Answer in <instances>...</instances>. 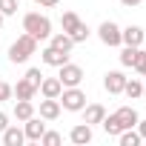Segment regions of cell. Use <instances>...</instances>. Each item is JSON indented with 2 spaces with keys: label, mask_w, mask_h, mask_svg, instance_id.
Returning a JSON list of instances; mask_svg holds the SVG:
<instances>
[{
  "label": "cell",
  "mask_w": 146,
  "mask_h": 146,
  "mask_svg": "<svg viewBox=\"0 0 146 146\" xmlns=\"http://www.w3.org/2000/svg\"><path fill=\"white\" fill-rule=\"evenodd\" d=\"M23 32L32 35L37 43L49 40L52 37V20L46 15H40V12H29V15H23Z\"/></svg>",
  "instance_id": "1"
},
{
  "label": "cell",
  "mask_w": 146,
  "mask_h": 146,
  "mask_svg": "<svg viewBox=\"0 0 146 146\" xmlns=\"http://www.w3.org/2000/svg\"><path fill=\"white\" fill-rule=\"evenodd\" d=\"M35 52H37V40H35L32 35H26V32H23V35L9 46V60H12V63H26Z\"/></svg>",
  "instance_id": "2"
},
{
  "label": "cell",
  "mask_w": 146,
  "mask_h": 146,
  "mask_svg": "<svg viewBox=\"0 0 146 146\" xmlns=\"http://www.w3.org/2000/svg\"><path fill=\"white\" fill-rule=\"evenodd\" d=\"M57 100H60V109H66V112H80L86 106V92L80 86H66Z\"/></svg>",
  "instance_id": "3"
},
{
  "label": "cell",
  "mask_w": 146,
  "mask_h": 146,
  "mask_svg": "<svg viewBox=\"0 0 146 146\" xmlns=\"http://www.w3.org/2000/svg\"><path fill=\"white\" fill-rule=\"evenodd\" d=\"M57 78H60L63 89H66V86H80V83H83V69H80L78 63H63Z\"/></svg>",
  "instance_id": "4"
},
{
  "label": "cell",
  "mask_w": 146,
  "mask_h": 146,
  "mask_svg": "<svg viewBox=\"0 0 146 146\" xmlns=\"http://www.w3.org/2000/svg\"><path fill=\"white\" fill-rule=\"evenodd\" d=\"M98 37L103 46H120V26L112 23V20H103L98 26Z\"/></svg>",
  "instance_id": "5"
},
{
  "label": "cell",
  "mask_w": 146,
  "mask_h": 146,
  "mask_svg": "<svg viewBox=\"0 0 146 146\" xmlns=\"http://www.w3.org/2000/svg\"><path fill=\"white\" fill-rule=\"evenodd\" d=\"M123 86H126V75L120 69H112V72L103 75V89L109 95H123Z\"/></svg>",
  "instance_id": "6"
},
{
  "label": "cell",
  "mask_w": 146,
  "mask_h": 146,
  "mask_svg": "<svg viewBox=\"0 0 146 146\" xmlns=\"http://www.w3.org/2000/svg\"><path fill=\"white\" fill-rule=\"evenodd\" d=\"M43 132H46V123H43V117L32 115L29 120H23V135H26V140H32V143H40Z\"/></svg>",
  "instance_id": "7"
},
{
  "label": "cell",
  "mask_w": 146,
  "mask_h": 146,
  "mask_svg": "<svg viewBox=\"0 0 146 146\" xmlns=\"http://www.w3.org/2000/svg\"><path fill=\"white\" fill-rule=\"evenodd\" d=\"M143 60H146V49H143V46H126V49L120 52V63H123V66L137 69Z\"/></svg>",
  "instance_id": "8"
},
{
  "label": "cell",
  "mask_w": 146,
  "mask_h": 146,
  "mask_svg": "<svg viewBox=\"0 0 146 146\" xmlns=\"http://www.w3.org/2000/svg\"><path fill=\"white\" fill-rule=\"evenodd\" d=\"M143 40H146V35H143L140 26H126V29H120V43H123V46H143Z\"/></svg>",
  "instance_id": "9"
},
{
  "label": "cell",
  "mask_w": 146,
  "mask_h": 146,
  "mask_svg": "<svg viewBox=\"0 0 146 146\" xmlns=\"http://www.w3.org/2000/svg\"><path fill=\"white\" fill-rule=\"evenodd\" d=\"M40 60H43L46 66H54V69H60L63 63H69V54H66V52H57L54 46H46V49L40 52Z\"/></svg>",
  "instance_id": "10"
},
{
  "label": "cell",
  "mask_w": 146,
  "mask_h": 146,
  "mask_svg": "<svg viewBox=\"0 0 146 146\" xmlns=\"http://www.w3.org/2000/svg\"><path fill=\"white\" fill-rule=\"evenodd\" d=\"M115 117L120 120V129H135L137 120H140V115H137L135 106H120V109L115 112Z\"/></svg>",
  "instance_id": "11"
},
{
  "label": "cell",
  "mask_w": 146,
  "mask_h": 146,
  "mask_svg": "<svg viewBox=\"0 0 146 146\" xmlns=\"http://www.w3.org/2000/svg\"><path fill=\"white\" fill-rule=\"evenodd\" d=\"M40 117L43 120H57L60 117V100L57 98H43L40 100Z\"/></svg>",
  "instance_id": "12"
},
{
  "label": "cell",
  "mask_w": 146,
  "mask_h": 146,
  "mask_svg": "<svg viewBox=\"0 0 146 146\" xmlns=\"http://www.w3.org/2000/svg\"><path fill=\"white\" fill-rule=\"evenodd\" d=\"M80 112H83V123H89V126H95V123H100V120L106 117L103 103H89V106H83Z\"/></svg>",
  "instance_id": "13"
},
{
  "label": "cell",
  "mask_w": 146,
  "mask_h": 146,
  "mask_svg": "<svg viewBox=\"0 0 146 146\" xmlns=\"http://www.w3.org/2000/svg\"><path fill=\"white\" fill-rule=\"evenodd\" d=\"M69 140H72V143H78V146H86V143L92 140V126H89V123H78V126H72Z\"/></svg>",
  "instance_id": "14"
},
{
  "label": "cell",
  "mask_w": 146,
  "mask_h": 146,
  "mask_svg": "<svg viewBox=\"0 0 146 146\" xmlns=\"http://www.w3.org/2000/svg\"><path fill=\"white\" fill-rule=\"evenodd\" d=\"M37 92H40L43 98H60V92H63V83H60V78H43Z\"/></svg>",
  "instance_id": "15"
},
{
  "label": "cell",
  "mask_w": 146,
  "mask_h": 146,
  "mask_svg": "<svg viewBox=\"0 0 146 146\" xmlns=\"http://www.w3.org/2000/svg\"><path fill=\"white\" fill-rule=\"evenodd\" d=\"M0 137H3V143H6V146H23V140H26V135H23V129H20V126H6Z\"/></svg>",
  "instance_id": "16"
},
{
  "label": "cell",
  "mask_w": 146,
  "mask_h": 146,
  "mask_svg": "<svg viewBox=\"0 0 146 146\" xmlns=\"http://www.w3.org/2000/svg\"><path fill=\"white\" fill-rule=\"evenodd\" d=\"M35 95H37V86H35L29 78L17 80V86H15V98H17V100H32Z\"/></svg>",
  "instance_id": "17"
},
{
  "label": "cell",
  "mask_w": 146,
  "mask_h": 146,
  "mask_svg": "<svg viewBox=\"0 0 146 146\" xmlns=\"http://www.w3.org/2000/svg\"><path fill=\"white\" fill-rule=\"evenodd\" d=\"M49 40H52V43H49V46H54V49H57V52H66V54H69V52H72V46H75V40H72V37H69V35H66V32H57V35H52V37H49Z\"/></svg>",
  "instance_id": "18"
},
{
  "label": "cell",
  "mask_w": 146,
  "mask_h": 146,
  "mask_svg": "<svg viewBox=\"0 0 146 146\" xmlns=\"http://www.w3.org/2000/svg\"><path fill=\"white\" fill-rule=\"evenodd\" d=\"M123 95L129 98V100H137L140 95H143V80H137V78H126V86H123Z\"/></svg>",
  "instance_id": "19"
},
{
  "label": "cell",
  "mask_w": 146,
  "mask_h": 146,
  "mask_svg": "<svg viewBox=\"0 0 146 146\" xmlns=\"http://www.w3.org/2000/svg\"><path fill=\"white\" fill-rule=\"evenodd\" d=\"M32 115H35V103H32V100H17V103H15V117H17L20 123L29 120Z\"/></svg>",
  "instance_id": "20"
},
{
  "label": "cell",
  "mask_w": 146,
  "mask_h": 146,
  "mask_svg": "<svg viewBox=\"0 0 146 146\" xmlns=\"http://www.w3.org/2000/svg\"><path fill=\"white\" fill-rule=\"evenodd\" d=\"M80 23H83V20L78 17V12H63V17H60V26H63V32H66V35H72Z\"/></svg>",
  "instance_id": "21"
},
{
  "label": "cell",
  "mask_w": 146,
  "mask_h": 146,
  "mask_svg": "<svg viewBox=\"0 0 146 146\" xmlns=\"http://www.w3.org/2000/svg\"><path fill=\"white\" fill-rule=\"evenodd\" d=\"M117 137H120V146H140V143H143L140 132H135V129H123Z\"/></svg>",
  "instance_id": "22"
},
{
  "label": "cell",
  "mask_w": 146,
  "mask_h": 146,
  "mask_svg": "<svg viewBox=\"0 0 146 146\" xmlns=\"http://www.w3.org/2000/svg\"><path fill=\"white\" fill-rule=\"evenodd\" d=\"M17 9H20V3H17V0H0V15H3V17L17 15Z\"/></svg>",
  "instance_id": "23"
},
{
  "label": "cell",
  "mask_w": 146,
  "mask_h": 146,
  "mask_svg": "<svg viewBox=\"0 0 146 146\" xmlns=\"http://www.w3.org/2000/svg\"><path fill=\"white\" fill-rule=\"evenodd\" d=\"M89 35H92V32H89V26H86V23H80V26H78L75 32L69 35V37L75 40V43H83V40H89Z\"/></svg>",
  "instance_id": "24"
},
{
  "label": "cell",
  "mask_w": 146,
  "mask_h": 146,
  "mask_svg": "<svg viewBox=\"0 0 146 146\" xmlns=\"http://www.w3.org/2000/svg\"><path fill=\"white\" fill-rule=\"evenodd\" d=\"M40 143H43V146H57V143H60V135H57V132H43Z\"/></svg>",
  "instance_id": "25"
},
{
  "label": "cell",
  "mask_w": 146,
  "mask_h": 146,
  "mask_svg": "<svg viewBox=\"0 0 146 146\" xmlns=\"http://www.w3.org/2000/svg\"><path fill=\"white\" fill-rule=\"evenodd\" d=\"M26 78H29V80L40 89V80H43V72H40V69H29V72H26Z\"/></svg>",
  "instance_id": "26"
},
{
  "label": "cell",
  "mask_w": 146,
  "mask_h": 146,
  "mask_svg": "<svg viewBox=\"0 0 146 146\" xmlns=\"http://www.w3.org/2000/svg\"><path fill=\"white\" fill-rule=\"evenodd\" d=\"M12 95H15V89H12L9 83H3V80H0V100H9Z\"/></svg>",
  "instance_id": "27"
},
{
  "label": "cell",
  "mask_w": 146,
  "mask_h": 146,
  "mask_svg": "<svg viewBox=\"0 0 146 146\" xmlns=\"http://www.w3.org/2000/svg\"><path fill=\"white\" fill-rule=\"evenodd\" d=\"M6 126H9V115H6V112H0V135H3Z\"/></svg>",
  "instance_id": "28"
},
{
  "label": "cell",
  "mask_w": 146,
  "mask_h": 146,
  "mask_svg": "<svg viewBox=\"0 0 146 146\" xmlns=\"http://www.w3.org/2000/svg\"><path fill=\"white\" fill-rule=\"evenodd\" d=\"M35 3H37V6H49V9H52V6H57V3H60V0H35Z\"/></svg>",
  "instance_id": "29"
},
{
  "label": "cell",
  "mask_w": 146,
  "mask_h": 146,
  "mask_svg": "<svg viewBox=\"0 0 146 146\" xmlns=\"http://www.w3.org/2000/svg\"><path fill=\"white\" fill-rule=\"evenodd\" d=\"M137 132H140V137L146 140V120H137Z\"/></svg>",
  "instance_id": "30"
},
{
  "label": "cell",
  "mask_w": 146,
  "mask_h": 146,
  "mask_svg": "<svg viewBox=\"0 0 146 146\" xmlns=\"http://www.w3.org/2000/svg\"><path fill=\"white\" fill-rule=\"evenodd\" d=\"M120 3H123V6H140L143 0H120Z\"/></svg>",
  "instance_id": "31"
},
{
  "label": "cell",
  "mask_w": 146,
  "mask_h": 146,
  "mask_svg": "<svg viewBox=\"0 0 146 146\" xmlns=\"http://www.w3.org/2000/svg\"><path fill=\"white\" fill-rule=\"evenodd\" d=\"M137 72H140V78H146V60H143V63L137 66Z\"/></svg>",
  "instance_id": "32"
},
{
  "label": "cell",
  "mask_w": 146,
  "mask_h": 146,
  "mask_svg": "<svg viewBox=\"0 0 146 146\" xmlns=\"http://www.w3.org/2000/svg\"><path fill=\"white\" fill-rule=\"evenodd\" d=\"M140 98H143V100H146V83H143V95H140Z\"/></svg>",
  "instance_id": "33"
},
{
  "label": "cell",
  "mask_w": 146,
  "mask_h": 146,
  "mask_svg": "<svg viewBox=\"0 0 146 146\" xmlns=\"http://www.w3.org/2000/svg\"><path fill=\"white\" fill-rule=\"evenodd\" d=\"M0 26H3V15H0Z\"/></svg>",
  "instance_id": "34"
},
{
  "label": "cell",
  "mask_w": 146,
  "mask_h": 146,
  "mask_svg": "<svg viewBox=\"0 0 146 146\" xmlns=\"http://www.w3.org/2000/svg\"><path fill=\"white\" fill-rule=\"evenodd\" d=\"M143 49H146V40H143Z\"/></svg>",
  "instance_id": "35"
}]
</instances>
